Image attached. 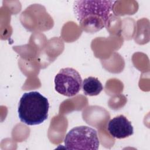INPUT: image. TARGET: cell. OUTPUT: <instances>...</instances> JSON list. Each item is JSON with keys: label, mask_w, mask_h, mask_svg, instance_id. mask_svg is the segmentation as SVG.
<instances>
[{"label": "cell", "mask_w": 150, "mask_h": 150, "mask_svg": "<svg viewBox=\"0 0 150 150\" xmlns=\"http://www.w3.org/2000/svg\"><path fill=\"white\" fill-rule=\"evenodd\" d=\"M115 1H75L74 15L81 29L94 33L107 27L112 15Z\"/></svg>", "instance_id": "6da1fadb"}, {"label": "cell", "mask_w": 150, "mask_h": 150, "mask_svg": "<svg viewBox=\"0 0 150 150\" xmlns=\"http://www.w3.org/2000/svg\"><path fill=\"white\" fill-rule=\"evenodd\" d=\"M49 108L48 100L40 93H25L19 100L18 116L21 121L26 125H39L47 118Z\"/></svg>", "instance_id": "7a4b0ae2"}, {"label": "cell", "mask_w": 150, "mask_h": 150, "mask_svg": "<svg viewBox=\"0 0 150 150\" xmlns=\"http://www.w3.org/2000/svg\"><path fill=\"white\" fill-rule=\"evenodd\" d=\"M64 142L65 148L69 149L97 150L100 145L96 130L84 125L70 129L66 134Z\"/></svg>", "instance_id": "3957f363"}, {"label": "cell", "mask_w": 150, "mask_h": 150, "mask_svg": "<svg viewBox=\"0 0 150 150\" xmlns=\"http://www.w3.org/2000/svg\"><path fill=\"white\" fill-rule=\"evenodd\" d=\"M82 79L79 73L71 67L62 69L54 77V88L67 97L76 96L80 90Z\"/></svg>", "instance_id": "277c9868"}, {"label": "cell", "mask_w": 150, "mask_h": 150, "mask_svg": "<svg viewBox=\"0 0 150 150\" xmlns=\"http://www.w3.org/2000/svg\"><path fill=\"white\" fill-rule=\"evenodd\" d=\"M107 131L113 138L123 139L134 134L131 122L123 115H120L111 119L107 124Z\"/></svg>", "instance_id": "5b68a950"}, {"label": "cell", "mask_w": 150, "mask_h": 150, "mask_svg": "<svg viewBox=\"0 0 150 150\" xmlns=\"http://www.w3.org/2000/svg\"><path fill=\"white\" fill-rule=\"evenodd\" d=\"M81 86L84 94L90 96L98 95L103 89L100 80L94 77H88L83 80Z\"/></svg>", "instance_id": "8992f818"}]
</instances>
